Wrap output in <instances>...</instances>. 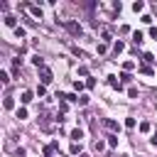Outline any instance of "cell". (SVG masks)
I'll list each match as a JSON object with an SVG mask.
<instances>
[{"mask_svg": "<svg viewBox=\"0 0 157 157\" xmlns=\"http://www.w3.org/2000/svg\"><path fill=\"white\" fill-rule=\"evenodd\" d=\"M2 105H5V108H12V105H15V101H12L10 96H5V103H2Z\"/></svg>", "mask_w": 157, "mask_h": 157, "instance_id": "12", "label": "cell"}, {"mask_svg": "<svg viewBox=\"0 0 157 157\" xmlns=\"http://www.w3.org/2000/svg\"><path fill=\"white\" fill-rule=\"evenodd\" d=\"M101 125H103V128H108V130H113V132H118V130H120V125H118L115 120H110V118H103V120H101Z\"/></svg>", "mask_w": 157, "mask_h": 157, "instance_id": "3", "label": "cell"}, {"mask_svg": "<svg viewBox=\"0 0 157 157\" xmlns=\"http://www.w3.org/2000/svg\"><path fill=\"white\" fill-rule=\"evenodd\" d=\"M88 103V96H78V105H86Z\"/></svg>", "mask_w": 157, "mask_h": 157, "instance_id": "23", "label": "cell"}, {"mask_svg": "<svg viewBox=\"0 0 157 157\" xmlns=\"http://www.w3.org/2000/svg\"><path fill=\"white\" fill-rule=\"evenodd\" d=\"M123 47H125L123 42H115V47H113V49H115V54H118V52H123Z\"/></svg>", "mask_w": 157, "mask_h": 157, "instance_id": "21", "label": "cell"}, {"mask_svg": "<svg viewBox=\"0 0 157 157\" xmlns=\"http://www.w3.org/2000/svg\"><path fill=\"white\" fill-rule=\"evenodd\" d=\"M78 152H81V145L74 142V145H71V155H78Z\"/></svg>", "mask_w": 157, "mask_h": 157, "instance_id": "19", "label": "cell"}, {"mask_svg": "<svg viewBox=\"0 0 157 157\" xmlns=\"http://www.w3.org/2000/svg\"><path fill=\"white\" fill-rule=\"evenodd\" d=\"M108 83H110L113 88H120V83H118V78H115V76H108Z\"/></svg>", "mask_w": 157, "mask_h": 157, "instance_id": "10", "label": "cell"}, {"mask_svg": "<svg viewBox=\"0 0 157 157\" xmlns=\"http://www.w3.org/2000/svg\"><path fill=\"white\" fill-rule=\"evenodd\" d=\"M108 145H110V147H115V145H118V137H115V135H110V137H108Z\"/></svg>", "mask_w": 157, "mask_h": 157, "instance_id": "18", "label": "cell"}, {"mask_svg": "<svg viewBox=\"0 0 157 157\" xmlns=\"http://www.w3.org/2000/svg\"><path fill=\"white\" fill-rule=\"evenodd\" d=\"M142 59H145V61H147V64H152V61H157V59H155V56H152V54H142Z\"/></svg>", "mask_w": 157, "mask_h": 157, "instance_id": "15", "label": "cell"}, {"mask_svg": "<svg viewBox=\"0 0 157 157\" xmlns=\"http://www.w3.org/2000/svg\"><path fill=\"white\" fill-rule=\"evenodd\" d=\"M142 7H145V5H142V2H140V0H137V2H132V10H135V12H140V10H142Z\"/></svg>", "mask_w": 157, "mask_h": 157, "instance_id": "14", "label": "cell"}, {"mask_svg": "<svg viewBox=\"0 0 157 157\" xmlns=\"http://www.w3.org/2000/svg\"><path fill=\"white\" fill-rule=\"evenodd\" d=\"M132 42L140 44V42H142V32H132Z\"/></svg>", "mask_w": 157, "mask_h": 157, "instance_id": "9", "label": "cell"}, {"mask_svg": "<svg viewBox=\"0 0 157 157\" xmlns=\"http://www.w3.org/2000/svg\"><path fill=\"white\" fill-rule=\"evenodd\" d=\"M140 130L142 132H150V123H140Z\"/></svg>", "mask_w": 157, "mask_h": 157, "instance_id": "25", "label": "cell"}, {"mask_svg": "<svg viewBox=\"0 0 157 157\" xmlns=\"http://www.w3.org/2000/svg\"><path fill=\"white\" fill-rule=\"evenodd\" d=\"M125 128H135V118H128L125 120Z\"/></svg>", "mask_w": 157, "mask_h": 157, "instance_id": "24", "label": "cell"}, {"mask_svg": "<svg viewBox=\"0 0 157 157\" xmlns=\"http://www.w3.org/2000/svg\"><path fill=\"white\" fill-rule=\"evenodd\" d=\"M81 137H83V132H81L78 128H76V130H71V140H74V142H76V140H81Z\"/></svg>", "mask_w": 157, "mask_h": 157, "instance_id": "8", "label": "cell"}, {"mask_svg": "<svg viewBox=\"0 0 157 157\" xmlns=\"http://www.w3.org/2000/svg\"><path fill=\"white\" fill-rule=\"evenodd\" d=\"M22 103H29L32 101V91H22V98H20Z\"/></svg>", "mask_w": 157, "mask_h": 157, "instance_id": "7", "label": "cell"}, {"mask_svg": "<svg viewBox=\"0 0 157 157\" xmlns=\"http://www.w3.org/2000/svg\"><path fill=\"white\" fill-rule=\"evenodd\" d=\"M39 128H42V130H47V132H52V130H54V125H52V120H49V113H47V110H42V113H39Z\"/></svg>", "mask_w": 157, "mask_h": 157, "instance_id": "1", "label": "cell"}, {"mask_svg": "<svg viewBox=\"0 0 157 157\" xmlns=\"http://www.w3.org/2000/svg\"><path fill=\"white\" fill-rule=\"evenodd\" d=\"M78 157H88V155H78Z\"/></svg>", "mask_w": 157, "mask_h": 157, "instance_id": "28", "label": "cell"}, {"mask_svg": "<svg viewBox=\"0 0 157 157\" xmlns=\"http://www.w3.org/2000/svg\"><path fill=\"white\" fill-rule=\"evenodd\" d=\"M120 78H123V83H130V81H132V76H130V74H120Z\"/></svg>", "mask_w": 157, "mask_h": 157, "instance_id": "16", "label": "cell"}, {"mask_svg": "<svg viewBox=\"0 0 157 157\" xmlns=\"http://www.w3.org/2000/svg\"><path fill=\"white\" fill-rule=\"evenodd\" d=\"M5 25H7V27H15V29H17V17L7 15V17H5Z\"/></svg>", "mask_w": 157, "mask_h": 157, "instance_id": "5", "label": "cell"}, {"mask_svg": "<svg viewBox=\"0 0 157 157\" xmlns=\"http://www.w3.org/2000/svg\"><path fill=\"white\" fill-rule=\"evenodd\" d=\"M66 101H71V103H78V96H76V93H69V96H66Z\"/></svg>", "mask_w": 157, "mask_h": 157, "instance_id": "17", "label": "cell"}, {"mask_svg": "<svg viewBox=\"0 0 157 157\" xmlns=\"http://www.w3.org/2000/svg\"><path fill=\"white\" fill-rule=\"evenodd\" d=\"M32 64H34V66H39V69H42V66H44V59H42V56H39V54H34V56H32Z\"/></svg>", "mask_w": 157, "mask_h": 157, "instance_id": "6", "label": "cell"}, {"mask_svg": "<svg viewBox=\"0 0 157 157\" xmlns=\"http://www.w3.org/2000/svg\"><path fill=\"white\" fill-rule=\"evenodd\" d=\"M103 147H105V145H103V142H101V140H96V142H93V150H96V152H101V150H103Z\"/></svg>", "mask_w": 157, "mask_h": 157, "instance_id": "13", "label": "cell"}, {"mask_svg": "<svg viewBox=\"0 0 157 157\" xmlns=\"http://www.w3.org/2000/svg\"><path fill=\"white\" fill-rule=\"evenodd\" d=\"M108 52V44H98V54H105Z\"/></svg>", "mask_w": 157, "mask_h": 157, "instance_id": "20", "label": "cell"}, {"mask_svg": "<svg viewBox=\"0 0 157 157\" xmlns=\"http://www.w3.org/2000/svg\"><path fill=\"white\" fill-rule=\"evenodd\" d=\"M64 27H66L71 34H81V25H78V22H71V20H66V22H64Z\"/></svg>", "mask_w": 157, "mask_h": 157, "instance_id": "2", "label": "cell"}, {"mask_svg": "<svg viewBox=\"0 0 157 157\" xmlns=\"http://www.w3.org/2000/svg\"><path fill=\"white\" fill-rule=\"evenodd\" d=\"M39 78H42V83H52V71L47 66H42L39 69Z\"/></svg>", "mask_w": 157, "mask_h": 157, "instance_id": "4", "label": "cell"}, {"mask_svg": "<svg viewBox=\"0 0 157 157\" xmlns=\"http://www.w3.org/2000/svg\"><path fill=\"white\" fill-rule=\"evenodd\" d=\"M17 118L25 120V118H27V108H17Z\"/></svg>", "mask_w": 157, "mask_h": 157, "instance_id": "11", "label": "cell"}, {"mask_svg": "<svg viewBox=\"0 0 157 157\" xmlns=\"http://www.w3.org/2000/svg\"><path fill=\"white\" fill-rule=\"evenodd\" d=\"M150 37H152V39H157V29H155V27L150 29Z\"/></svg>", "mask_w": 157, "mask_h": 157, "instance_id": "26", "label": "cell"}, {"mask_svg": "<svg viewBox=\"0 0 157 157\" xmlns=\"http://www.w3.org/2000/svg\"><path fill=\"white\" fill-rule=\"evenodd\" d=\"M152 142H155V145H157V135H155V137H152Z\"/></svg>", "mask_w": 157, "mask_h": 157, "instance_id": "27", "label": "cell"}, {"mask_svg": "<svg viewBox=\"0 0 157 157\" xmlns=\"http://www.w3.org/2000/svg\"><path fill=\"white\" fill-rule=\"evenodd\" d=\"M0 81H2V83H7V81H10V76H7L5 71H0Z\"/></svg>", "mask_w": 157, "mask_h": 157, "instance_id": "22", "label": "cell"}]
</instances>
